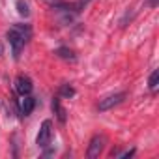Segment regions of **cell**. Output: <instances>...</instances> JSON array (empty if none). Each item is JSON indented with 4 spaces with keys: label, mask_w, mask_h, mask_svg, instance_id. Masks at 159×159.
<instances>
[{
    "label": "cell",
    "mask_w": 159,
    "mask_h": 159,
    "mask_svg": "<svg viewBox=\"0 0 159 159\" xmlns=\"http://www.w3.org/2000/svg\"><path fill=\"white\" fill-rule=\"evenodd\" d=\"M51 137H52V122L51 120H43V124L39 127V133L36 137V144L39 148H45V146H49Z\"/></svg>",
    "instance_id": "cell-2"
},
{
    "label": "cell",
    "mask_w": 159,
    "mask_h": 159,
    "mask_svg": "<svg viewBox=\"0 0 159 159\" xmlns=\"http://www.w3.org/2000/svg\"><path fill=\"white\" fill-rule=\"evenodd\" d=\"M34 107H36V99L30 98V94H28V96H23V99H21V103H19L21 114H23V116H28V114L34 111Z\"/></svg>",
    "instance_id": "cell-6"
},
{
    "label": "cell",
    "mask_w": 159,
    "mask_h": 159,
    "mask_svg": "<svg viewBox=\"0 0 159 159\" xmlns=\"http://www.w3.org/2000/svg\"><path fill=\"white\" fill-rule=\"evenodd\" d=\"M157 86H159V69H153L148 79V88L150 92H157Z\"/></svg>",
    "instance_id": "cell-8"
},
{
    "label": "cell",
    "mask_w": 159,
    "mask_h": 159,
    "mask_svg": "<svg viewBox=\"0 0 159 159\" xmlns=\"http://www.w3.org/2000/svg\"><path fill=\"white\" fill-rule=\"evenodd\" d=\"M88 2H90V0H79V2L75 4V8H77V11H81V10H83V8H84V6H86Z\"/></svg>",
    "instance_id": "cell-12"
},
{
    "label": "cell",
    "mask_w": 159,
    "mask_h": 159,
    "mask_svg": "<svg viewBox=\"0 0 159 159\" xmlns=\"http://www.w3.org/2000/svg\"><path fill=\"white\" fill-rule=\"evenodd\" d=\"M51 107H52V112L56 114V118H58V120L64 124V122H66V111H64V107L60 105V98H54Z\"/></svg>",
    "instance_id": "cell-7"
},
{
    "label": "cell",
    "mask_w": 159,
    "mask_h": 159,
    "mask_svg": "<svg viewBox=\"0 0 159 159\" xmlns=\"http://www.w3.org/2000/svg\"><path fill=\"white\" fill-rule=\"evenodd\" d=\"M105 144H107V137H105V135H94L92 140H90V144H88V152H86V155H88L90 159L99 157L101 152H103V148H105Z\"/></svg>",
    "instance_id": "cell-3"
},
{
    "label": "cell",
    "mask_w": 159,
    "mask_h": 159,
    "mask_svg": "<svg viewBox=\"0 0 159 159\" xmlns=\"http://www.w3.org/2000/svg\"><path fill=\"white\" fill-rule=\"evenodd\" d=\"M54 54L60 56L62 60H75V52H73L71 49H67V47H58V49L54 51Z\"/></svg>",
    "instance_id": "cell-9"
},
{
    "label": "cell",
    "mask_w": 159,
    "mask_h": 159,
    "mask_svg": "<svg viewBox=\"0 0 159 159\" xmlns=\"http://www.w3.org/2000/svg\"><path fill=\"white\" fill-rule=\"evenodd\" d=\"M75 96V88L71 84H62L58 90V98H73Z\"/></svg>",
    "instance_id": "cell-10"
},
{
    "label": "cell",
    "mask_w": 159,
    "mask_h": 159,
    "mask_svg": "<svg viewBox=\"0 0 159 159\" xmlns=\"http://www.w3.org/2000/svg\"><path fill=\"white\" fill-rule=\"evenodd\" d=\"M32 88H34V84H32V81H30V77L19 75V77L15 79V90H17V94L28 96V94L32 92Z\"/></svg>",
    "instance_id": "cell-5"
},
{
    "label": "cell",
    "mask_w": 159,
    "mask_h": 159,
    "mask_svg": "<svg viewBox=\"0 0 159 159\" xmlns=\"http://www.w3.org/2000/svg\"><path fill=\"white\" fill-rule=\"evenodd\" d=\"M30 38H32V28L28 25H13L8 30V41L11 45V51H13L15 58H19L23 47L30 41Z\"/></svg>",
    "instance_id": "cell-1"
},
{
    "label": "cell",
    "mask_w": 159,
    "mask_h": 159,
    "mask_svg": "<svg viewBox=\"0 0 159 159\" xmlns=\"http://www.w3.org/2000/svg\"><path fill=\"white\" fill-rule=\"evenodd\" d=\"M17 10L23 17H28L30 15V10H28V4L25 2V0H17Z\"/></svg>",
    "instance_id": "cell-11"
},
{
    "label": "cell",
    "mask_w": 159,
    "mask_h": 159,
    "mask_svg": "<svg viewBox=\"0 0 159 159\" xmlns=\"http://www.w3.org/2000/svg\"><path fill=\"white\" fill-rule=\"evenodd\" d=\"M124 98H125V94H124V92H118V94L107 96L105 99H101V101H99L98 109H99L101 112H105V111H111V109H114L116 105H120V103L124 101Z\"/></svg>",
    "instance_id": "cell-4"
},
{
    "label": "cell",
    "mask_w": 159,
    "mask_h": 159,
    "mask_svg": "<svg viewBox=\"0 0 159 159\" xmlns=\"http://www.w3.org/2000/svg\"><path fill=\"white\" fill-rule=\"evenodd\" d=\"M0 52H2V49H0Z\"/></svg>",
    "instance_id": "cell-14"
},
{
    "label": "cell",
    "mask_w": 159,
    "mask_h": 159,
    "mask_svg": "<svg viewBox=\"0 0 159 159\" xmlns=\"http://www.w3.org/2000/svg\"><path fill=\"white\" fill-rule=\"evenodd\" d=\"M148 6H150V8H155V6H157V0H150Z\"/></svg>",
    "instance_id": "cell-13"
}]
</instances>
